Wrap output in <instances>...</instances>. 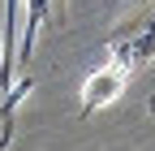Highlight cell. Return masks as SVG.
<instances>
[{
	"label": "cell",
	"mask_w": 155,
	"mask_h": 151,
	"mask_svg": "<svg viewBox=\"0 0 155 151\" xmlns=\"http://www.w3.org/2000/svg\"><path fill=\"white\" fill-rule=\"evenodd\" d=\"M108 56L121 61L129 73H138L155 61V0H142L134 13H125L108 35Z\"/></svg>",
	"instance_id": "6da1fadb"
},
{
	"label": "cell",
	"mask_w": 155,
	"mask_h": 151,
	"mask_svg": "<svg viewBox=\"0 0 155 151\" xmlns=\"http://www.w3.org/2000/svg\"><path fill=\"white\" fill-rule=\"evenodd\" d=\"M125 82H129V69L108 56V61L82 82V117H91V112H99L104 104H112V99L125 91Z\"/></svg>",
	"instance_id": "7a4b0ae2"
},
{
	"label": "cell",
	"mask_w": 155,
	"mask_h": 151,
	"mask_svg": "<svg viewBox=\"0 0 155 151\" xmlns=\"http://www.w3.org/2000/svg\"><path fill=\"white\" fill-rule=\"evenodd\" d=\"M22 13H26V22H22V43H17V69H26V65L35 61L39 30H43V22H52V17L65 13V0H26Z\"/></svg>",
	"instance_id": "3957f363"
},
{
	"label": "cell",
	"mask_w": 155,
	"mask_h": 151,
	"mask_svg": "<svg viewBox=\"0 0 155 151\" xmlns=\"http://www.w3.org/2000/svg\"><path fill=\"white\" fill-rule=\"evenodd\" d=\"M9 91H13V78L5 69V48H0V95H9Z\"/></svg>",
	"instance_id": "277c9868"
},
{
	"label": "cell",
	"mask_w": 155,
	"mask_h": 151,
	"mask_svg": "<svg viewBox=\"0 0 155 151\" xmlns=\"http://www.w3.org/2000/svg\"><path fill=\"white\" fill-rule=\"evenodd\" d=\"M147 108H151V117H155V95H151V104H147Z\"/></svg>",
	"instance_id": "5b68a950"
}]
</instances>
